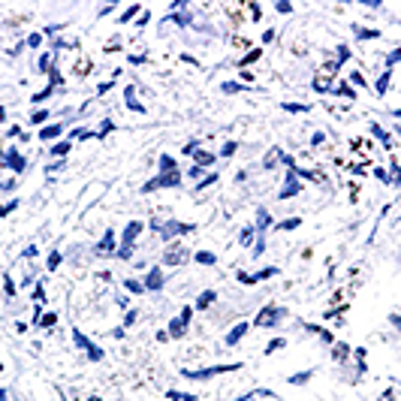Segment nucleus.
<instances>
[{"label": "nucleus", "instance_id": "obj_9", "mask_svg": "<svg viewBox=\"0 0 401 401\" xmlns=\"http://www.w3.org/2000/svg\"><path fill=\"white\" fill-rule=\"evenodd\" d=\"M244 332H247V323H238V326H235V329H232V332L227 335V344H229V347H232V344H238Z\"/></svg>", "mask_w": 401, "mask_h": 401}, {"label": "nucleus", "instance_id": "obj_23", "mask_svg": "<svg viewBox=\"0 0 401 401\" xmlns=\"http://www.w3.org/2000/svg\"><path fill=\"white\" fill-rule=\"evenodd\" d=\"M60 266V253L57 250H52V257H49V269H57Z\"/></svg>", "mask_w": 401, "mask_h": 401}, {"label": "nucleus", "instance_id": "obj_33", "mask_svg": "<svg viewBox=\"0 0 401 401\" xmlns=\"http://www.w3.org/2000/svg\"><path fill=\"white\" fill-rule=\"evenodd\" d=\"M281 227H284V229H296V227H299V217H293V221H286V224H281Z\"/></svg>", "mask_w": 401, "mask_h": 401}, {"label": "nucleus", "instance_id": "obj_20", "mask_svg": "<svg viewBox=\"0 0 401 401\" xmlns=\"http://www.w3.org/2000/svg\"><path fill=\"white\" fill-rule=\"evenodd\" d=\"M15 208H18V199H15V202H6V205H0V217H6V214L15 211Z\"/></svg>", "mask_w": 401, "mask_h": 401}, {"label": "nucleus", "instance_id": "obj_4", "mask_svg": "<svg viewBox=\"0 0 401 401\" xmlns=\"http://www.w3.org/2000/svg\"><path fill=\"white\" fill-rule=\"evenodd\" d=\"M229 368H238V365H217V368H202V371H184V377L190 380H202V377H214V374H224Z\"/></svg>", "mask_w": 401, "mask_h": 401}, {"label": "nucleus", "instance_id": "obj_39", "mask_svg": "<svg viewBox=\"0 0 401 401\" xmlns=\"http://www.w3.org/2000/svg\"><path fill=\"white\" fill-rule=\"evenodd\" d=\"M0 401H6V392H3V389H0Z\"/></svg>", "mask_w": 401, "mask_h": 401}, {"label": "nucleus", "instance_id": "obj_21", "mask_svg": "<svg viewBox=\"0 0 401 401\" xmlns=\"http://www.w3.org/2000/svg\"><path fill=\"white\" fill-rule=\"evenodd\" d=\"M127 289H130V293H145V286L139 281H127Z\"/></svg>", "mask_w": 401, "mask_h": 401}, {"label": "nucleus", "instance_id": "obj_2", "mask_svg": "<svg viewBox=\"0 0 401 401\" xmlns=\"http://www.w3.org/2000/svg\"><path fill=\"white\" fill-rule=\"evenodd\" d=\"M190 308H184V311H181L175 320H172V326H169V338H181V335H184V329H187V323H190Z\"/></svg>", "mask_w": 401, "mask_h": 401}, {"label": "nucleus", "instance_id": "obj_15", "mask_svg": "<svg viewBox=\"0 0 401 401\" xmlns=\"http://www.w3.org/2000/svg\"><path fill=\"white\" fill-rule=\"evenodd\" d=\"M389 76H392V69H386V72H383V79L377 82V94H386V88H389Z\"/></svg>", "mask_w": 401, "mask_h": 401}, {"label": "nucleus", "instance_id": "obj_26", "mask_svg": "<svg viewBox=\"0 0 401 401\" xmlns=\"http://www.w3.org/2000/svg\"><path fill=\"white\" fill-rule=\"evenodd\" d=\"M224 91H227V94H235V91H241V85H235V82H224Z\"/></svg>", "mask_w": 401, "mask_h": 401}, {"label": "nucleus", "instance_id": "obj_34", "mask_svg": "<svg viewBox=\"0 0 401 401\" xmlns=\"http://www.w3.org/2000/svg\"><path fill=\"white\" fill-rule=\"evenodd\" d=\"M278 347H284V338H278V341H272V344H269V353H275Z\"/></svg>", "mask_w": 401, "mask_h": 401}, {"label": "nucleus", "instance_id": "obj_37", "mask_svg": "<svg viewBox=\"0 0 401 401\" xmlns=\"http://www.w3.org/2000/svg\"><path fill=\"white\" fill-rule=\"evenodd\" d=\"M253 395H257V392H247V395H241L238 401H253Z\"/></svg>", "mask_w": 401, "mask_h": 401}, {"label": "nucleus", "instance_id": "obj_11", "mask_svg": "<svg viewBox=\"0 0 401 401\" xmlns=\"http://www.w3.org/2000/svg\"><path fill=\"white\" fill-rule=\"evenodd\" d=\"M193 154H196V166H199V169H205V166L214 163V154H211V151H193Z\"/></svg>", "mask_w": 401, "mask_h": 401}, {"label": "nucleus", "instance_id": "obj_17", "mask_svg": "<svg viewBox=\"0 0 401 401\" xmlns=\"http://www.w3.org/2000/svg\"><path fill=\"white\" fill-rule=\"evenodd\" d=\"M133 94H136V91H133V88H127V106H130V109H136V112H142V106L133 100Z\"/></svg>", "mask_w": 401, "mask_h": 401}, {"label": "nucleus", "instance_id": "obj_6", "mask_svg": "<svg viewBox=\"0 0 401 401\" xmlns=\"http://www.w3.org/2000/svg\"><path fill=\"white\" fill-rule=\"evenodd\" d=\"M72 338H76V344H79V347H85V350L91 353V359H103V350H100V347H94V344H91L79 329H72Z\"/></svg>", "mask_w": 401, "mask_h": 401}, {"label": "nucleus", "instance_id": "obj_35", "mask_svg": "<svg viewBox=\"0 0 401 401\" xmlns=\"http://www.w3.org/2000/svg\"><path fill=\"white\" fill-rule=\"evenodd\" d=\"M46 115H49V112H36V115H33L30 121H33V124H40V121H46Z\"/></svg>", "mask_w": 401, "mask_h": 401}, {"label": "nucleus", "instance_id": "obj_32", "mask_svg": "<svg viewBox=\"0 0 401 401\" xmlns=\"http://www.w3.org/2000/svg\"><path fill=\"white\" fill-rule=\"evenodd\" d=\"M344 356H347V347H344V344H338V347H335V359H344Z\"/></svg>", "mask_w": 401, "mask_h": 401}, {"label": "nucleus", "instance_id": "obj_31", "mask_svg": "<svg viewBox=\"0 0 401 401\" xmlns=\"http://www.w3.org/2000/svg\"><path fill=\"white\" fill-rule=\"evenodd\" d=\"M250 238H253V229H244L241 232V244H250Z\"/></svg>", "mask_w": 401, "mask_h": 401}, {"label": "nucleus", "instance_id": "obj_12", "mask_svg": "<svg viewBox=\"0 0 401 401\" xmlns=\"http://www.w3.org/2000/svg\"><path fill=\"white\" fill-rule=\"evenodd\" d=\"M193 260H196L199 266H214V260H217V257H214V253H211V250H199V253H196V257H193Z\"/></svg>", "mask_w": 401, "mask_h": 401}, {"label": "nucleus", "instance_id": "obj_5", "mask_svg": "<svg viewBox=\"0 0 401 401\" xmlns=\"http://www.w3.org/2000/svg\"><path fill=\"white\" fill-rule=\"evenodd\" d=\"M281 314H284L281 308H272V305H269V308H263V314L257 317V326H275V323L281 320Z\"/></svg>", "mask_w": 401, "mask_h": 401}, {"label": "nucleus", "instance_id": "obj_18", "mask_svg": "<svg viewBox=\"0 0 401 401\" xmlns=\"http://www.w3.org/2000/svg\"><path fill=\"white\" fill-rule=\"evenodd\" d=\"M57 133H60V127H57V124H55V127H46V130H43V133H40V136H43V139H55V136H57Z\"/></svg>", "mask_w": 401, "mask_h": 401}, {"label": "nucleus", "instance_id": "obj_14", "mask_svg": "<svg viewBox=\"0 0 401 401\" xmlns=\"http://www.w3.org/2000/svg\"><path fill=\"white\" fill-rule=\"evenodd\" d=\"M299 193V184H296V181H289V184L281 190V199H289V196H296Z\"/></svg>", "mask_w": 401, "mask_h": 401}, {"label": "nucleus", "instance_id": "obj_1", "mask_svg": "<svg viewBox=\"0 0 401 401\" xmlns=\"http://www.w3.org/2000/svg\"><path fill=\"white\" fill-rule=\"evenodd\" d=\"M181 181V175L178 172H169V175H157L154 181H148V184L142 187V193H151V190H157V187H175Z\"/></svg>", "mask_w": 401, "mask_h": 401}, {"label": "nucleus", "instance_id": "obj_10", "mask_svg": "<svg viewBox=\"0 0 401 401\" xmlns=\"http://www.w3.org/2000/svg\"><path fill=\"white\" fill-rule=\"evenodd\" d=\"M100 253H109V250H115V232L109 229L106 235H103V241H100V247H97Z\"/></svg>", "mask_w": 401, "mask_h": 401}, {"label": "nucleus", "instance_id": "obj_36", "mask_svg": "<svg viewBox=\"0 0 401 401\" xmlns=\"http://www.w3.org/2000/svg\"><path fill=\"white\" fill-rule=\"evenodd\" d=\"M55 320H57V317H55V314H46V317H43V326H52V323H55Z\"/></svg>", "mask_w": 401, "mask_h": 401}, {"label": "nucleus", "instance_id": "obj_16", "mask_svg": "<svg viewBox=\"0 0 401 401\" xmlns=\"http://www.w3.org/2000/svg\"><path fill=\"white\" fill-rule=\"evenodd\" d=\"M211 302H214V293H202V296H199V302H196V308L202 311V308H208Z\"/></svg>", "mask_w": 401, "mask_h": 401}, {"label": "nucleus", "instance_id": "obj_3", "mask_svg": "<svg viewBox=\"0 0 401 401\" xmlns=\"http://www.w3.org/2000/svg\"><path fill=\"white\" fill-rule=\"evenodd\" d=\"M142 232V224L139 221H133V224H127V229H124V247H121V257H130V244L136 241V235Z\"/></svg>", "mask_w": 401, "mask_h": 401}, {"label": "nucleus", "instance_id": "obj_7", "mask_svg": "<svg viewBox=\"0 0 401 401\" xmlns=\"http://www.w3.org/2000/svg\"><path fill=\"white\" fill-rule=\"evenodd\" d=\"M184 257H187V253H184V247H181V244H175V247L166 253V257H163V263H166V266H175V263H181Z\"/></svg>", "mask_w": 401, "mask_h": 401}, {"label": "nucleus", "instance_id": "obj_13", "mask_svg": "<svg viewBox=\"0 0 401 401\" xmlns=\"http://www.w3.org/2000/svg\"><path fill=\"white\" fill-rule=\"evenodd\" d=\"M6 160H9V166H12L15 172H21V169H24V157H21V154H15V151H9V157H6Z\"/></svg>", "mask_w": 401, "mask_h": 401}, {"label": "nucleus", "instance_id": "obj_29", "mask_svg": "<svg viewBox=\"0 0 401 401\" xmlns=\"http://www.w3.org/2000/svg\"><path fill=\"white\" fill-rule=\"evenodd\" d=\"M43 43V36L40 33H33V36H27V46H40Z\"/></svg>", "mask_w": 401, "mask_h": 401}, {"label": "nucleus", "instance_id": "obj_38", "mask_svg": "<svg viewBox=\"0 0 401 401\" xmlns=\"http://www.w3.org/2000/svg\"><path fill=\"white\" fill-rule=\"evenodd\" d=\"M3 118H6V109H3V106H0V121H3Z\"/></svg>", "mask_w": 401, "mask_h": 401}, {"label": "nucleus", "instance_id": "obj_25", "mask_svg": "<svg viewBox=\"0 0 401 401\" xmlns=\"http://www.w3.org/2000/svg\"><path fill=\"white\" fill-rule=\"evenodd\" d=\"M66 151H69V142H60V145L52 148V154H66Z\"/></svg>", "mask_w": 401, "mask_h": 401}, {"label": "nucleus", "instance_id": "obj_30", "mask_svg": "<svg viewBox=\"0 0 401 401\" xmlns=\"http://www.w3.org/2000/svg\"><path fill=\"white\" fill-rule=\"evenodd\" d=\"M260 55H263V52H260V49H257V52H250V55H247V57H244V60H241V63H253V60H257V57H260Z\"/></svg>", "mask_w": 401, "mask_h": 401}, {"label": "nucleus", "instance_id": "obj_22", "mask_svg": "<svg viewBox=\"0 0 401 401\" xmlns=\"http://www.w3.org/2000/svg\"><path fill=\"white\" fill-rule=\"evenodd\" d=\"M284 109H286V112H308V106H299V103H286Z\"/></svg>", "mask_w": 401, "mask_h": 401}, {"label": "nucleus", "instance_id": "obj_27", "mask_svg": "<svg viewBox=\"0 0 401 401\" xmlns=\"http://www.w3.org/2000/svg\"><path fill=\"white\" fill-rule=\"evenodd\" d=\"M278 157H281V151H278V148H275V151H272V154H269V157H266V169H269V166H275V160H278Z\"/></svg>", "mask_w": 401, "mask_h": 401}, {"label": "nucleus", "instance_id": "obj_19", "mask_svg": "<svg viewBox=\"0 0 401 401\" xmlns=\"http://www.w3.org/2000/svg\"><path fill=\"white\" fill-rule=\"evenodd\" d=\"M160 166H163V172H166V175H169V172H175V169H172L175 163H172V157H166V154L160 157Z\"/></svg>", "mask_w": 401, "mask_h": 401}, {"label": "nucleus", "instance_id": "obj_24", "mask_svg": "<svg viewBox=\"0 0 401 401\" xmlns=\"http://www.w3.org/2000/svg\"><path fill=\"white\" fill-rule=\"evenodd\" d=\"M311 380V371H305V374H296V377H289V383H308Z\"/></svg>", "mask_w": 401, "mask_h": 401}, {"label": "nucleus", "instance_id": "obj_28", "mask_svg": "<svg viewBox=\"0 0 401 401\" xmlns=\"http://www.w3.org/2000/svg\"><path fill=\"white\" fill-rule=\"evenodd\" d=\"M136 9H139V6H130V9H127V12H124V15H121V24H124V21H130V18H133V15H136Z\"/></svg>", "mask_w": 401, "mask_h": 401}, {"label": "nucleus", "instance_id": "obj_8", "mask_svg": "<svg viewBox=\"0 0 401 401\" xmlns=\"http://www.w3.org/2000/svg\"><path fill=\"white\" fill-rule=\"evenodd\" d=\"M160 286H163V275H160V269H151L148 281H145V289H160Z\"/></svg>", "mask_w": 401, "mask_h": 401}]
</instances>
